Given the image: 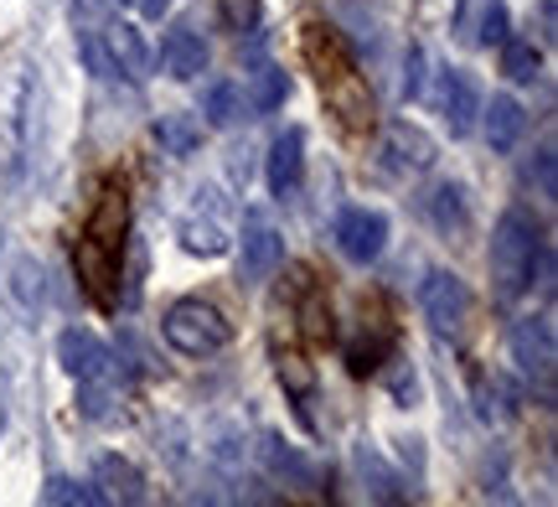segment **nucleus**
I'll return each instance as SVG.
<instances>
[{"mask_svg":"<svg viewBox=\"0 0 558 507\" xmlns=\"http://www.w3.org/2000/svg\"><path fill=\"white\" fill-rule=\"evenodd\" d=\"M481 114H486V141H492V150H512V145H518L527 114H522V104L512 99V94H497L492 109H481Z\"/></svg>","mask_w":558,"mask_h":507,"instance_id":"obj_19","label":"nucleus"},{"mask_svg":"<svg viewBox=\"0 0 558 507\" xmlns=\"http://www.w3.org/2000/svg\"><path fill=\"white\" fill-rule=\"evenodd\" d=\"M94 476H99V487H104L99 497H109V503H140L145 497V476L124 456H104Z\"/></svg>","mask_w":558,"mask_h":507,"instance_id":"obj_20","label":"nucleus"},{"mask_svg":"<svg viewBox=\"0 0 558 507\" xmlns=\"http://www.w3.org/2000/svg\"><path fill=\"white\" fill-rule=\"evenodd\" d=\"M300 52H305V62L316 68V83H320V94H326V109L337 114L341 130L367 135L373 120H378V104H373V88H367V79L357 73V58H352V47L341 41L337 26L311 21V26L300 32Z\"/></svg>","mask_w":558,"mask_h":507,"instance_id":"obj_1","label":"nucleus"},{"mask_svg":"<svg viewBox=\"0 0 558 507\" xmlns=\"http://www.w3.org/2000/svg\"><path fill=\"white\" fill-rule=\"evenodd\" d=\"M279 264H284V239L279 228L264 218V213H248L243 218V280H269Z\"/></svg>","mask_w":558,"mask_h":507,"instance_id":"obj_10","label":"nucleus"},{"mask_svg":"<svg viewBox=\"0 0 558 507\" xmlns=\"http://www.w3.org/2000/svg\"><path fill=\"white\" fill-rule=\"evenodd\" d=\"M58 363H62V373H73L78 384H120V358H114V347L99 342V337L83 331V326H68L58 337Z\"/></svg>","mask_w":558,"mask_h":507,"instance_id":"obj_5","label":"nucleus"},{"mask_svg":"<svg viewBox=\"0 0 558 507\" xmlns=\"http://www.w3.org/2000/svg\"><path fill=\"white\" fill-rule=\"evenodd\" d=\"M0 430H5V414H0Z\"/></svg>","mask_w":558,"mask_h":507,"instance_id":"obj_37","label":"nucleus"},{"mask_svg":"<svg viewBox=\"0 0 558 507\" xmlns=\"http://www.w3.org/2000/svg\"><path fill=\"white\" fill-rule=\"evenodd\" d=\"M538 68H543V52L533 47V41H522V37H501V73L512 83H533L538 79Z\"/></svg>","mask_w":558,"mask_h":507,"instance_id":"obj_24","label":"nucleus"},{"mask_svg":"<svg viewBox=\"0 0 558 507\" xmlns=\"http://www.w3.org/2000/svg\"><path fill=\"white\" fill-rule=\"evenodd\" d=\"M228 244H233V228H228V218L222 213H202V203L181 218V249L186 254H202V259H218V254H228Z\"/></svg>","mask_w":558,"mask_h":507,"instance_id":"obj_14","label":"nucleus"},{"mask_svg":"<svg viewBox=\"0 0 558 507\" xmlns=\"http://www.w3.org/2000/svg\"><path fill=\"white\" fill-rule=\"evenodd\" d=\"M160 68L181 83L202 79V73H207V37H202L197 26H171V32L160 37Z\"/></svg>","mask_w":558,"mask_h":507,"instance_id":"obj_12","label":"nucleus"},{"mask_svg":"<svg viewBox=\"0 0 558 507\" xmlns=\"http://www.w3.org/2000/svg\"><path fill=\"white\" fill-rule=\"evenodd\" d=\"M259 456H264V467L275 471L284 487H316V482H320V467H316V461H311L305 450H295L290 440H279V435H264Z\"/></svg>","mask_w":558,"mask_h":507,"instance_id":"obj_15","label":"nucleus"},{"mask_svg":"<svg viewBox=\"0 0 558 507\" xmlns=\"http://www.w3.org/2000/svg\"><path fill=\"white\" fill-rule=\"evenodd\" d=\"M104 47H109V58H114V68H120V79L140 83L145 73H150V47H145V37H140L130 21H114L109 37H104Z\"/></svg>","mask_w":558,"mask_h":507,"instance_id":"obj_17","label":"nucleus"},{"mask_svg":"<svg viewBox=\"0 0 558 507\" xmlns=\"http://www.w3.org/2000/svg\"><path fill=\"white\" fill-rule=\"evenodd\" d=\"M554 326L548 322H518L512 326V363L527 373V384H538L543 394L554 388Z\"/></svg>","mask_w":558,"mask_h":507,"instance_id":"obj_8","label":"nucleus"},{"mask_svg":"<svg viewBox=\"0 0 558 507\" xmlns=\"http://www.w3.org/2000/svg\"><path fill=\"white\" fill-rule=\"evenodd\" d=\"M501 37H507V5L501 0H481V21H476V32H471V41L501 47Z\"/></svg>","mask_w":558,"mask_h":507,"instance_id":"obj_28","label":"nucleus"},{"mask_svg":"<svg viewBox=\"0 0 558 507\" xmlns=\"http://www.w3.org/2000/svg\"><path fill=\"white\" fill-rule=\"evenodd\" d=\"M156 141L166 156H192L202 145V124L192 114H160L156 120Z\"/></svg>","mask_w":558,"mask_h":507,"instance_id":"obj_23","label":"nucleus"},{"mask_svg":"<svg viewBox=\"0 0 558 507\" xmlns=\"http://www.w3.org/2000/svg\"><path fill=\"white\" fill-rule=\"evenodd\" d=\"M41 497H47V503H62V507H68V503H78V507L104 503L94 487H78V482H68V476H52V482L41 487Z\"/></svg>","mask_w":558,"mask_h":507,"instance_id":"obj_29","label":"nucleus"},{"mask_svg":"<svg viewBox=\"0 0 558 507\" xmlns=\"http://www.w3.org/2000/svg\"><path fill=\"white\" fill-rule=\"evenodd\" d=\"M439 109H445L450 135H471V130H476V114H481L476 79L460 73V68H445V73H439Z\"/></svg>","mask_w":558,"mask_h":507,"instance_id":"obj_11","label":"nucleus"},{"mask_svg":"<svg viewBox=\"0 0 558 507\" xmlns=\"http://www.w3.org/2000/svg\"><path fill=\"white\" fill-rule=\"evenodd\" d=\"M243 109H248V94H243V83H228V79L213 83L207 99H202V114H207V124H218V130L239 124Z\"/></svg>","mask_w":558,"mask_h":507,"instance_id":"obj_22","label":"nucleus"},{"mask_svg":"<svg viewBox=\"0 0 558 507\" xmlns=\"http://www.w3.org/2000/svg\"><path fill=\"white\" fill-rule=\"evenodd\" d=\"M83 62H88V73H99V79H120V68H114V58H109V47H104V37H94V32H83Z\"/></svg>","mask_w":558,"mask_h":507,"instance_id":"obj_31","label":"nucleus"},{"mask_svg":"<svg viewBox=\"0 0 558 507\" xmlns=\"http://www.w3.org/2000/svg\"><path fill=\"white\" fill-rule=\"evenodd\" d=\"M78 5H83V11H94V16H114L124 0H78Z\"/></svg>","mask_w":558,"mask_h":507,"instance_id":"obj_35","label":"nucleus"},{"mask_svg":"<svg viewBox=\"0 0 558 507\" xmlns=\"http://www.w3.org/2000/svg\"><path fill=\"white\" fill-rule=\"evenodd\" d=\"M300 171H305V135H300V130H284V135L269 145V166H264L269 192H275L279 203L300 192Z\"/></svg>","mask_w":558,"mask_h":507,"instance_id":"obj_13","label":"nucleus"},{"mask_svg":"<svg viewBox=\"0 0 558 507\" xmlns=\"http://www.w3.org/2000/svg\"><path fill=\"white\" fill-rule=\"evenodd\" d=\"M429 218H435V228H445V233H450V228H460L465 224V197H460V186H435V192H429Z\"/></svg>","mask_w":558,"mask_h":507,"instance_id":"obj_26","label":"nucleus"},{"mask_svg":"<svg viewBox=\"0 0 558 507\" xmlns=\"http://www.w3.org/2000/svg\"><path fill=\"white\" fill-rule=\"evenodd\" d=\"M418 301H424V316L435 326L439 337H460L465 331V316H471V290L460 280L456 269H435L424 290H418Z\"/></svg>","mask_w":558,"mask_h":507,"instance_id":"obj_6","label":"nucleus"},{"mask_svg":"<svg viewBox=\"0 0 558 507\" xmlns=\"http://www.w3.org/2000/svg\"><path fill=\"white\" fill-rule=\"evenodd\" d=\"M222 16L233 32H254L259 26V0H222Z\"/></svg>","mask_w":558,"mask_h":507,"instance_id":"obj_32","label":"nucleus"},{"mask_svg":"<svg viewBox=\"0 0 558 507\" xmlns=\"http://www.w3.org/2000/svg\"><path fill=\"white\" fill-rule=\"evenodd\" d=\"M279 384L290 388L295 399H305V394L316 388V367L305 363L300 352H279Z\"/></svg>","mask_w":558,"mask_h":507,"instance_id":"obj_27","label":"nucleus"},{"mask_svg":"<svg viewBox=\"0 0 558 507\" xmlns=\"http://www.w3.org/2000/svg\"><path fill=\"white\" fill-rule=\"evenodd\" d=\"M481 420H486V425H501V420H512V399H507L501 378L481 384Z\"/></svg>","mask_w":558,"mask_h":507,"instance_id":"obj_30","label":"nucleus"},{"mask_svg":"<svg viewBox=\"0 0 558 507\" xmlns=\"http://www.w3.org/2000/svg\"><path fill=\"white\" fill-rule=\"evenodd\" d=\"M135 5L145 16H166V11H171V0H135Z\"/></svg>","mask_w":558,"mask_h":507,"instance_id":"obj_36","label":"nucleus"},{"mask_svg":"<svg viewBox=\"0 0 558 507\" xmlns=\"http://www.w3.org/2000/svg\"><path fill=\"white\" fill-rule=\"evenodd\" d=\"M388 244V218L383 213H367V207H347L337 218V249L352 264H373Z\"/></svg>","mask_w":558,"mask_h":507,"instance_id":"obj_9","label":"nucleus"},{"mask_svg":"<svg viewBox=\"0 0 558 507\" xmlns=\"http://www.w3.org/2000/svg\"><path fill=\"white\" fill-rule=\"evenodd\" d=\"M352 461H357V471H362V482H367V492L373 497H383V503H399L403 497V482H399V471H388L383 467V456L367 440H362L357 450H352Z\"/></svg>","mask_w":558,"mask_h":507,"instance_id":"obj_21","label":"nucleus"},{"mask_svg":"<svg viewBox=\"0 0 558 507\" xmlns=\"http://www.w3.org/2000/svg\"><path fill=\"white\" fill-rule=\"evenodd\" d=\"M11 295H16L26 311H37V305H47V275H41L37 259H26L21 254L16 264H11Z\"/></svg>","mask_w":558,"mask_h":507,"instance_id":"obj_25","label":"nucleus"},{"mask_svg":"<svg viewBox=\"0 0 558 507\" xmlns=\"http://www.w3.org/2000/svg\"><path fill=\"white\" fill-rule=\"evenodd\" d=\"M418 68H424V58H418V52H409V79H403V94H409V99H418V94H424V79H418Z\"/></svg>","mask_w":558,"mask_h":507,"instance_id":"obj_34","label":"nucleus"},{"mask_svg":"<svg viewBox=\"0 0 558 507\" xmlns=\"http://www.w3.org/2000/svg\"><path fill=\"white\" fill-rule=\"evenodd\" d=\"M124 233H130V197H124V186H104L94 213H88V224H83L78 254H73L83 295L99 305V311H114V305H120Z\"/></svg>","mask_w":558,"mask_h":507,"instance_id":"obj_2","label":"nucleus"},{"mask_svg":"<svg viewBox=\"0 0 558 507\" xmlns=\"http://www.w3.org/2000/svg\"><path fill=\"white\" fill-rule=\"evenodd\" d=\"M538 186H543V197H554V145L538 150Z\"/></svg>","mask_w":558,"mask_h":507,"instance_id":"obj_33","label":"nucleus"},{"mask_svg":"<svg viewBox=\"0 0 558 507\" xmlns=\"http://www.w3.org/2000/svg\"><path fill=\"white\" fill-rule=\"evenodd\" d=\"M435 141L409 120H393L388 124V135H383V166L393 171V177H424L429 166H435Z\"/></svg>","mask_w":558,"mask_h":507,"instance_id":"obj_7","label":"nucleus"},{"mask_svg":"<svg viewBox=\"0 0 558 507\" xmlns=\"http://www.w3.org/2000/svg\"><path fill=\"white\" fill-rule=\"evenodd\" d=\"M160 331H166V342L177 347L181 358H207V352H222L233 342V326L213 301H177L166 311Z\"/></svg>","mask_w":558,"mask_h":507,"instance_id":"obj_4","label":"nucleus"},{"mask_svg":"<svg viewBox=\"0 0 558 507\" xmlns=\"http://www.w3.org/2000/svg\"><path fill=\"white\" fill-rule=\"evenodd\" d=\"M543 259V233L533 224V213H501L497 233H492V280H497V295L501 301H518L533 290V269Z\"/></svg>","mask_w":558,"mask_h":507,"instance_id":"obj_3","label":"nucleus"},{"mask_svg":"<svg viewBox=\"0 0 558 507\" xmlns=\"http://www.w3.org/2000/svg\"><path fill=\"white\" fill-rule=\"evenodd\" d=\"M388 352H393V326L383 322V316H373V322H367V311H362L357 337L347 342V367H352V373H373Z\"/></svg>","mask_w":558,"mask_h":507,"instance_id":"obj_16","label":"nucleus"},{"mask_svg":"<svg viewBox=\"0 0 558 507\" xmlns=\"http://www.w3.org/2000/svg\"><path fill=\"white\" fill-rule=\"evenodd\" d=\"M243 94H248V109H279V104L290 99V79H284V68H275L269 58H254L248 62V73H243Z\"/></svg>","mask_w":558,"mask_h":507,"instance_id":"obj_18","label":"nucleus"}]
</instances>
